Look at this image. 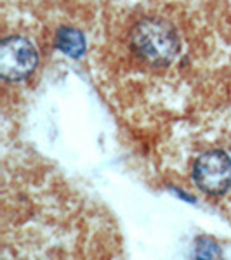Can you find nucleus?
I'll return each instance as SVG.
<instances>
[{"label":"nucleus","mask_w":231,"mask_h":260,"mask_svg":"<svg viewBox=\"0 0 231 260\" xmlns=\"http://www.w3.org/2000/svg\"><path fill=\"white\" fill-rule=\"evenodd\" d=\"M119 31L120 66L153 80H172L170 71L190 66L188 26L169 7L139 9Z\"/></svg>","instance_id":"obj_1"},{"label":"nucleus","mask_w":231,"mask_h":260,"mask_svg":"<svg viewBox=\"0 0 231 260\" xmlns=\"http://www.w3.org/2000/svg\"><path fill=\"white\" fill-rule=\"evenodd\" d=\"M183 160L191 184L201 194L231 205V141H201Z\"/></svg>","instance_id":"obj_2"},{"label":"nucleus","mask_w":231,"mask_h":260,"mask_svg":"<svg viewBox=\"0 0 231 260\" xmlns=\"http://www.w3.org/2000/svg\"><path fill=\"white\" fill-rule=\"evenodd\" d=\"M39 64V54L28 39L9 37L0 44V75L6 80L21 82Z\"/></svg>","instance_id":"obj_3"},{"label":"nucleus","mask_w":231,"mask_h":260,"mask_svg":"<svg viewBox=\"0 0 231 260\" xmlns=\"http://www.w3.org/2000/svg\"><path fill=\"white\" fill-rule=\"evenodd\" d=\"M57 45L60 49L65 50L66 54L70 56H80V54L85 50V40L80 35V31H75V30H61L60 35H57Z\"/></svg>","instance_id":"obj_4"}]
</instances>
